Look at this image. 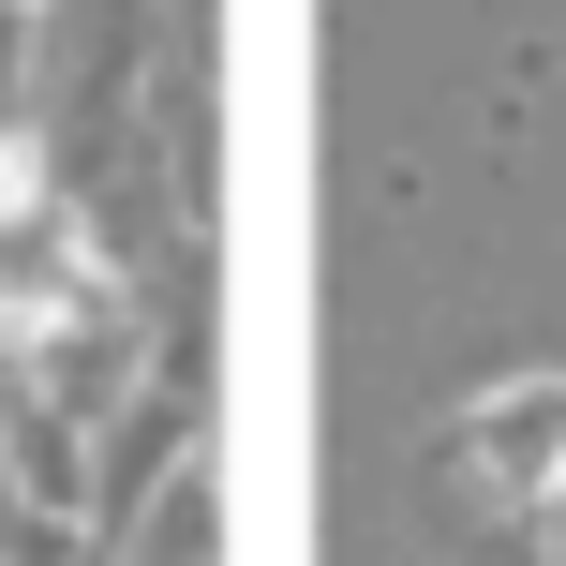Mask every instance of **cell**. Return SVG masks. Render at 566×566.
<instances>
[{"label": "cell", "instance_id": "obj_1", "mask_svg": "<svg viewBox=\"0 0 566 566\" xmlns=\"http://www.w3.org/2000/svg\"><path fill=\"white\" fill-rule=\"evenodd\" d=\"M75 283V224H60L45 165L0 149V328H45V298Z\"/></svg>", "mask_w": 566, "mask_h": 566}, {"label": "cell", "instance_id": "obj_2", "mask_svg": "<svg viewBox=\"0 0 566 566\" xmlns=\"http://www.w3.org/2000/svg\"><path fill=\"white\" fill-rule=\"evenodd\" d=\"M462 448H478L492 492H552V478H566V388H507V402H478V418H462Z\"/></svg>", "mask_w": 566, "mask_h": 566}]
</instances>
